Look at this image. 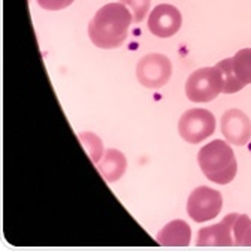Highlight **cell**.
<instances>
[{
	"label": "cell",
	"instance_id": "6da1fadb",
	"mask_svg": "<svg viewBox=\"0 0 251 251\" xmlns=\"http://www.w3.org/2000/svg\"><path fill=\"white\" fill-rule=\"evenodd\" d=\"M133 15L129 8L120 3L102 6L88 24V36L91 42L103 50H112L123 45L127 39L129 27Z\"/></svg>",
	"mask_w": 251,
	"mask_h": 251
},
{
	"label": "cell",
	"instance_id": "7a4b0ae2",
	"mask_svg": "<svg viewBox=\"0 0 251 251\" xmlns=\"http://www.w3.org/2000/svg\"><path fill=\"white\" fill-rule=\"evenodd\" d=\"M198 162L205 176L217 184H229L238 172L236 157L227 142L215 139L201 148Z\"/></svg>",
	"mask_w": 251,
	"mask_h": 251
},
{
	"label": "cell",
	"instance_id": "3957f363",
	"mask_svg": "<svg viewBox=\"0 0 251 251\" xmlns=\"http://www.w3.org/2000/svg\"><path fill=\"white\" fill-rule=\"evenodd\" d=\"M223 76L220 69L202 68L195 71L185 82V94L192 102L205 103L214 100L220 93H223Z\"/></svg>",
	"mask_w": 251,
	"mask_h": 251
},
{
	"label": "cell",
	"instance_id": "277c9868",
	"mask_svg": "<svg viewBox=\"0 0 251 251\" xmlns=\"http://www.w3.org/2000/svg\"><path fill=\"white\" fill-rule=\"evenodd\" d=\"M178 132L184 141L199 144L215 132V117L206 109H188L178 121Z\"/></svg>",
	"mask_w": 251,
	"mask_h": 251
},
{
	"label": "cell",
	"instance_id": "5b68a950",
	"mask_svg": "<svg viewBox=\"0 0 251 251\" xmlns=\"http://www.w3.org/2000/svg\"><path fill=\"white\" fill-rule=\"evenodd\" d=\"M223 206L222 193L209 187H198L192 192L187 202V212L196 223L209 222L215 218Z\"/></svg>",
	"mask_w": 251,
	"mask_h": 251
},
{
	"label": "cell",
	"instance_id": "8992f818",
	"mask_svg": "<svg viewBox=\"0 0 251 251\" xmlns=\"http://www.w3.org/2000/svg\"><path fill=\"white\" fill-rule=\"evenodd\" d=\"M172 75V63L163 54H148L142 57L136 66V76L147 88L163 87Z\"/></svg>",
	"mask_w": 251,
	"mask_h": 251
},
{
	"label": "cell",
	"instance_id": "52a82bcc",
	"mask_svg": "<svg viewBox=\"0 0 251 251\" xmlns=\"http://www.w3.org/2000/svg\"><path fill=\"white\" fill-rule=\"evenodd\" d=\"M181 12L168 3L155 6L148 17V28L157 38H171L181 28Z\"/></svg>",
	"mask_w": 251,
	"mask_h": 251
},
{
	"label": "cell",
	"instance_id": "ba28073f",
	"mask_svg": "<svg viewBox=\"0 0 251 251\" xmlns=\"http://www.w3.org/2000/svg\"><path fill=\"white\" fill-rule=\"evenodd\" d=\"M222 132L227 142L245 145L251 139V121L241 109H229L222 117Z\"/></svg>",
	"mask_w": 251,
	"mask_h": 251
},
{
	"label": "cell",
	"instance_id": "9c48e42d",
	"mask_svg": "<svg viewBox=\"0 0 251 251\" xmlns=\"http://www.w3.org/2000/svg\"><path fill=\"white\" fill-rule=\"evenodd\" d=\"M236 217L238 214H229L218 225L201 229L196 244L199 247H233V225Z\"/></svg>",
	"mask_w": 251,
	"mask_h": 251
},
{
	"label": "cell",
	"instance_id": "30bf717a",
	"mask_svg": "<svg viewBox=\"0 0 251 251\" xmlns=\"http://www.w3.org/2000/svg\"><path fill=\"white\" fill-rule=\"evenodd\" d=\"M155 239L165 247H187L192 239V229L182 220H174L155 235Z\"/></svg>",
	"mask_w": 251,
	"mask_h": 251
},
{
	"label": "cell",
	"instance_id": "8fae6325",
	"mask_svg": "<svg viewBox=\"0 0 251 251\" xmlns=\"http://www.w3.org/2000/svg\"><path fill=\"white\" fill-rule=\"evenodd\" d=\"M98 168L102 176L105 178V181L115 182L124 175L126 168H127V160H126L124 154L120 152L118 150H106L103 159L99 162Z\"/></svg>",
	"mask_w": 251,
	"mask_h": 251
},
{
	"label": "cell",
	"instance_id": "7c38bea8",
	"mask_svg": "<svg viewBox=\"0 0 251 251\" xmlns=\"http://www.w3.org/2000/svg\"><path fill=\"white\" fill-rule=\"evenodd\" d=\"M227 60L233 76L242 85V88L251 84V48L239 50L232 58Z\"/></svg>",
	"mask_w": 251,
	"mask_h": 251
},
{
	"label": "cell",
	"instance_id": "4fadbf2b",
	"mask_svg": "<svg viewBox=\"0 0 251 251\" xmlns=\"http://www.w3.org/2000/svg\"><path fill=\"white\" fill-rule=\"evenodd\" d=\"M233 238L236 247H251V220L245 214H238L233 225Z\"/></svg>",
	"mask_w": 251,
	"mask_h": 251
},
{
	"label": "cell",
	"instance_id": "5bb4252c",
	"mask_svg": "<svg viewBox=\"0 0 251 251\" xmlns=\"http://www.w3.org/2000/svg\"><path fill=\"white\" fill-rule=\"evenodd\" d=\"M79 141L82 142L84 148L87 150L90 159L93 160L94 165H99V162L102 160V154H103V144L100 141V138L94 133L85 132L79 135Z\"/></svg>",
	"mask_w": 251,
	"mask_h": 251
},
{
	"label": "cell",
	"instance_id": "9a60e30c",
	"mask_svg": "<svg viewBox=\"0 0 251 251\" xmlns=\"http://www.w3.org/2000/svg\"><path fill=\"white\" fill-rule=\"evenodd\" d=\"M120 2L129 8V11L133 15L135 23H141L145 18V15H147V12L150 9L151 0H120Z\"/></svg>",
	"mask_w": 251,
	"mask_h": 251
},
{
	"label": "cell",
	"instance_id": "2e32d148",
	"mask_svg": "<svg viewBox=\"0 0 251 251\" xmlns=\"http://www.w3.org/2000/svg\"><path fill=\"white\" fill-rule=\"evenodd\" d=\"M74 0H38V5L47 11H60L71 6Z\"/></svg>",
	"mask_w": 251,
	"mask_h": 251
}]
</instances>
